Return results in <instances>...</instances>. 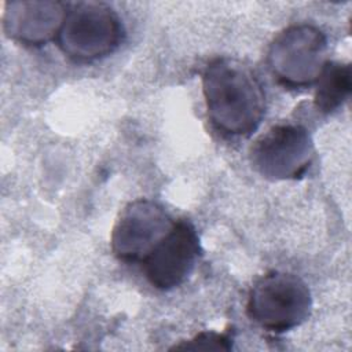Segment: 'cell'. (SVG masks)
I'll list each match as a JSON object with an SVG mask.
<instances>
[{
	"mask_svg": "<svg viewBox=\"0 0 352 352\" xmlns=\"http://www.w3.org/2000/svg\"><path fill=\"white\" fill-rule=\"evenodd\" d=\"M202 92L212 125L230 136H250L265 114V94L254 72L238 59L210 60L202 74Z\"/></svg>",
	"mask_w": 352,
	"mask_h": 352,
	"instance_id": "cell-1",
	"label": "cell"
},
{
	"mask_svg": "<svg viewBox=\"0 0 352 352\" xmlns=\"http://www.w3.org/2000/svg\"><path fill=\"white\" fill-rule=\"evenodd\" d=\"M121 38L120 16L100 1L69 4L56 37L62 52L76 62H92L110 55Z\"/></svg>",
	"mask_w": 352,
	"mask_h": 352,
	"instance_id": "cell-2",
	"label": "cell"
},
{
	"mask_svg": "<svg viewBox=\"0 0 352 352\" xmlns=\"http://www.w3.org/2000/svg\"><path fill=\"white\" fill-rule=\"evenodd\" d=\"M312 297L307 283L297 275L271 271L250 289L246 311L265 330L283 333L300 326L311 314Z\"/></svg>",
	"mask_w": 352,
	"mask_h": 352,
	"instance_id": "cell-3",
	"label": "cell"
},
{
	"mask_svg": "<svg viewBox=\"0 0 352 352\" xmlns=\"http://www.w3.org/2000/svg\"><path fill=\"white\" fill-rule=\"evenodd\" d=\"M327 54L326 34L308 23L292 25L272 40L268 66L279 82L292 88L308 87L318 81Z\"/></svg>",
	"mask_w": 352,
	"mask_h": 352,
	"instance_id": "cell-4",
	"label": "cell"
},
{
	"mask_svg": "<svg viewBox=\"0 0 352 352\" xmlns=\"http://www.w3.org/2000/svg\"><path fill=\"white\" fill-rule=\"evenodd\" d=\"M315 155L308 131L298 124H278L250 148L252 166L270 180H296L305 175Z\"/></svg>",
	"mask_w": 352,
	"mask_h": 352,
	"instance_id": "cell-5",
	"label": "cell"
},
{
	"mask_svg": "<svg viewBox=\"0 0 352 352\" xmlns=\"http://www.w3.org/2000/svg\"><path fill=\"white\" fill-rule=\"evenodd\" d=\"M175 220L157 202L135 199L117 217L111 231V250L118 260L143 261L157 243L172 230Z\"/></svg>",
	"mask_w": 352,
	"mask_h": 352,
	"instance_id": "cell-6",
	"label": "cell"
},
{
	"mask_svg": "<svg viewBox=\"0 0 352 352\" xmlns=\"http://www.w3.org/2000/svg\"><path fill=\"white\" fill-rule=\"evenodd\" d=\"M199 254L201 243L195 227L187 220H177L142 261L143 271L153 287L172 290L190 276Z\"/></svg>",
	"mask_w": 352,
	"mask_h": 352,
	"instance_id": "cell-7",
	"label": "cell"
},
{
	"mask_svg": "<svg viewBox=\"0 0 352 352\" xmlns=\"http://www.w3.org/2000/svg\"><path fill=\"white\" fill-rule=\"evenodd\" d=\"M67 4L52 0L8 1L3 14V29L14 41L40 47L58 37Z\"/></svg>",
	"mask_w": 352,
	"mask_h": 352,
	"instance_id": "cell-8",
	"label": "cell"
},
{
	"mask_svg": "<svg viewBox=\"0 0 352 352\" xmlns=\"http://www.w3.org/2000/svg\"><path fill=\"white\" fill-rule=\"evenodd\" d=\"M316 82L318 87L314 98L315 107L324 114L336 111L351 94L352 77L349 63L327 62Z\"/></svg>",
	"mask_w": 352,
	"mask_h": 352,
	"instance_id": "cell-9",
	"label": "cell"
},
{
	"mask_svg": "<svg viewBox=\"0 0 352 352\" xmlns=\"http://www.w3.org/2000/svg\"><path fill=\"white\" fill-rule=\"evenodd\" d=\"M232 348V337L228 333L201 331L188 341L175 345L177 351H230Z\"/></svg>",
	"mask_w": 352,
	"mask_h": 352,
	"instance_id": "cell-10",
	"label": "cell"
}]
</instances>
